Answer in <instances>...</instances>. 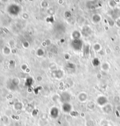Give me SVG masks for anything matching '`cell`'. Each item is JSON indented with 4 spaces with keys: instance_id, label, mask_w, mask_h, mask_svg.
<instances>
[{
    "instance_id": "cell-1",
    "label": "cell",
    "mask_w": 120,
    "mask_h": 126,
    "mask_svg": "<svg viewBox=\"0 0 120 126\" xmlns=\"http://www.w3.org/2000/svg\"><path fill=\"white\" fill-rule=\"evenodd\" d=\"M63 110L65 113H69L71 110V106L68 102H65L63 104L62 107Z\"/></svg>"
},
{
    "instance_id": "cell-2",
    "label": "cell",
    "mask_w": 120,
    "mask_h": 126,
    "mask_svg": "<svg viewBox=\"0 0 120 126\" xmlns=\"http://www.w3.org/2000/svg\"><path fill=\"white\" fill-rule=\"evenodd\" d=\"M59 115V110L57 108L53 107L50 110V115L53 118H56Z\"/></svg>"
},
{
    "instance_id": "cell-3",
    "label": "cell",
    "mask_w": 120,
    "mask_h": 126,
    "mask_svg": "<svg viewBox=\"0 0 120 126\" xmlns=\"http://www.w3.org/2000/svg\"><path fill=\"white\" fill-rule=\"evenodd\" d=\"M97 102L99 104V105H103L107 102V99L104 97H100L99 98V99H97Z\"/></svg>"
}]
</instances>
